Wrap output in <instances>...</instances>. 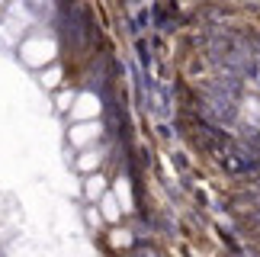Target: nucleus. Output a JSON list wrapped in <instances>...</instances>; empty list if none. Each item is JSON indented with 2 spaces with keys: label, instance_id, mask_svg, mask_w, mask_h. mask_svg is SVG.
I'll list each match as a JSON object with an SVG mask.
<instances>
[{
  "label": "nucleus",
  "instance_id": "f257e3e1",
  "mask_svg": "<svg viewBox=\"0 0 260 257\" xmlns=\"http://www.w3.org/2000/svg\"><path fill=\"white\" fill-rule=\"evenodd\" d=\"M19 58L32 68H42L48 61H55V42L45 36H29L19 42Z\"/></svg>",
  "mask_w": 260,
  "mask_h": 257
},
{
  "label": "nucleus",
  "instance_id": "f03ea898",
  "mask_svg": "<svg viewBox=\"0 0 260 257\" xmlns=\"http://www.w3.org/2000/svg\"><path fill=\"white\" fill-rule=\"evenodd\" d=\"M0 4H7V0H0Z\"/></svg>",
  "mask_w": 260,
  "mask_h": 257
}]
</instances>
